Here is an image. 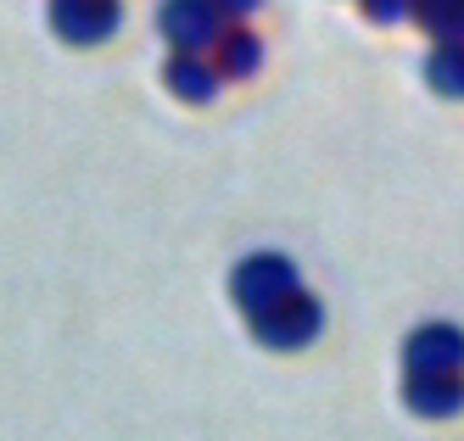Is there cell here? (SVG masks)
I'll return each mask as SVG.
<instances>
[{
    "label": "cell",
    "instance_id": "6da1fadb",
    "mask_svg": "<svg viewBox=\"0 0 464 441\" xmlns=\"http://www.w3.org/2000/svg\"><path fill=\"white\" fill-rule=\"evenodd\" d=\"M252 330H257V341H269V347H308L324 330V308L303 291H285L280 302L252 313Z\"/></svg>",
    "mask_w": 464,
    "mask_h": 441
},
{
    "label": "cell",
    "instance_id": "7a4b0ae2",
    "mask_svg": "<svg viewBox=\"0 0 464 441\" xmlns=\"http://www.w3.org/2000/svg\"><path fill=\"white\" fill-rule=\"evenodd\" d=\"M285 291H296V268L285 263V257H246L241 268H236V302L246 313H257V308H269V302H280Z\"/></svg>",
    "mask_w": 464,
    "mask_h": 441
},
{
    "label": "cell",
    "instance_id": "3957f363",
    "mask_svg": "<svg viewBox=\"0 0 464 441\" xmlns=\"http://www.w3.org/2000/svg\"><path fill=\"white\" fill-rule=\"evenodd\" d=\"M162 28H169V40L179 45V56H202V45L218 40V6L213 0H169Z\"/></svg>",
    "mask_w": 464,
    "mask_h": 441
},
{
    "label": "cell",
    "instance_id": "277c9868",
    "mask_svg": "<svg viewBox=\"0 0 464 441\" xmlns=\"http://www.w3.org/2000/svg\"><path fill=\"white\" fill-rule=\"evenodd\" d=\"M51 23H56V34H68L73 45H95L102 34L118 28V0H56Z\"/></svg>",
    "mask_w": 464,
    "mask_h": 441
},
{
    "label": "cell",
    "instance_id": "5b68a950",
    "mask_svg": "<svg viewBox=\"0 0 464 441\" xmlns=\"http://www.w3.org/2000/svg\"><path fill=\"white\" fill-rule=\"evenodd\" d=\"M459 369V335L448 324H430L409 341V380H430V375H453Z\"/></svg>",
    "mask_w": 464,
    "mask_h": 441
},
{
    "label": "cell",
    "instance_id": "8992f818",
    "mask_svg": "<svg viewBox=\"0 0 464 441\" xmlns=\"http://www.w3.org/2000/svg\"><path fill=\"white\" fill-rule=\"evenodd\" d=\"M169 84L185 95V101H213L218 95V73L213 67H202V56H179L169 67Z\"/></svg>",
    "mask_w": 464,
    "mask_h": 441
},
{
    "label": "cell",
    "instance_id": "52a82bcc",
    "mask_svg": "<svg viewBox=\"0 0 464 441\" xmlns=\"http://www.w3.org/2000/svg\"><path fill=\"white\" fill-rule=\"evenodd\" d=\"M409 397L420 414H453L459 402V380L453 375H430V380H409Z\"/></svg>",
    "mask_w": 464,
    "mask_h": 441
},
{
    "label": "cell",
    "instance_id": "ba28073f",
    "mask_svg": "<svg viewBox=\"0 0 464 441\" xmlns=\"http://www.w3.org/2000/svg\"><path fill=\"white\" fill-rule=\"evenodd\" d=\"M263 62V51H257V40H252V34H229V40H224V73H252V67Z\"/></svg>",
    "mask_w": 464,
    "mask_h": 441
},
{
    "label": "cell",
    "instance_id": "9c48e42d",
    "mask_svg": "<svg viewBox=\"0 0 464 441\" xmlns=\"http://www.w3.org/2000/svg\"><path fill=\"white\" fill-rule=\"evenodd\" d=\"M420 17L430 28H442L448 34V45H453V28H459V0H420Z\"/></svg>",
    "mask_w": 464,
    "mask_h": 441
},
{
    "label": "cell",
    "instance_id": "30bf717a",
    "mask_svg": "<svg viewBox=\"0 0 464 441\" xmlns=\"http://www.w3.org/2000/svg\"><path fill=\"white\" fill-rule=\"evenodd\" d=\"M437 84H442V95L459 90V45H442L437 51Z\"/></svg>",
    "mask_w": 464,
    "mask_h": 441
},
{
    "label": "cell",
    "instance_id": "8fae6325",
    "mask_svg": "<svg viewBox=\"0 0 464 441\" xmlns=\"http://www.w3.org/2000/svg\"><path fill=\"white\" fill-rule=\"evenodd\" d=\"M370 17L375 23H397V17H403V6H397V0H370Z\"/></svg>",
    "mask_w": 464,
    "mask_h": 441
},
{
    "label": "cell",
    "instance_id": "7c38bea8",
    "mask_svg": "<svg viewBox=\"0 0 464 441\" xmlns=\"http://www.w3.org/2000/svg\"><path fill=\"white\" fill-rule=\"evenodd\" d=\"M213 6H224V12H252L257 0H213Z\"/></svg>",
    "mask_w": 464,
    "mask_h": 441
}]
</instances>
